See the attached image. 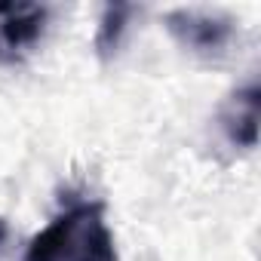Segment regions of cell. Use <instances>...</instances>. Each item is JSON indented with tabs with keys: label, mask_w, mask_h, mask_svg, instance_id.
I'll return each instance as SVG.
<instances>
[{
	"label": "cell",
	"mask_w": 261,
	"mask_h": 261,
	"mask_svg": "<svg viewBox=\"0 0 261 261\" xmlns=\"http://www.w3.org/2000/svg\"><path fill=\"white\" fill-rule=\"evenodd\" d=\"M7 233H10V227H7V221H4V218H0V246L7 243Z\"/></svg>",
	"instance_id": "6"
},
{
	"label": "cell",
	"mask_w": 261,
	"mask_h": 261,
	"mask_svg": "<svg viewBox=\"0 0 261 261\" xmlns=\"http://www.w3.org/2000/svg\"><path fill=\"white\" fill-rule=\"evenodd\" d=\"M258 117H261V89L255 83L237 89L218 114L224 136L240 148L258 145Z\"/></svg>",
	"instance_id": "4"
},
{
	"label": "cell",
	"mask_w": 261,
	"mask_h": 261,
	"mask_svg": "<svg viewBox=\"0 0 261 261\" xmlns=\"http://www.w3.org/2000/svg\"><path fill=\"white\" fill-rule=\"evenodd\" d=\"M25 261H117L101 203H77L56 215L25 249Z\"/></svg>",
	"instance_id": "1"
},
{
	"label": "cell",
	"mask_w": 261,
	"mask_h": 261,
	"mask_svg": "<svg viewBox=\"0 0 261 261\" xmlns=\"http://www.w3.org/2000/svg\"><path fill=\"white\" fill-rule=\"evenodd\" d=\"M136 13V7L129 4H111L105 7V16H101V25H98V34H95V49L101 59H111L120 46V37L129 25V16Z\"/></svg>",
	"instance_id": "5"
},
{
	"label": "cell",
	"mask_w": 261,
	"mask_h": 261,
	"mask_svg": "<svg viewBox=\"0 0 261 261\" xmlns=\"http://www.w3.org/2000/svg\"><path fill=\"white\" fill-rule=\"evenodd\" d=\"M166 31L197 56H221L233 40V19L209 10H169L163 16Z\"/></svg>",
	"instance_id": "2"
},
{
	"label": "cell",
	"mask_w": 261,
	"mask_h": 261,
	"mask_svg": "<svg viewBox=\"0 0 261 261\" xmlns=\"http://www.w3.org/2000/svg\"><path fill=\"white\" fill-rule=\"evenodd\" d=\"M0 56L16 59L22 49L34 46L46 28V10L34 4H0Z\"/></svg>",
	"instance_id": "3"
}]
</instances>
